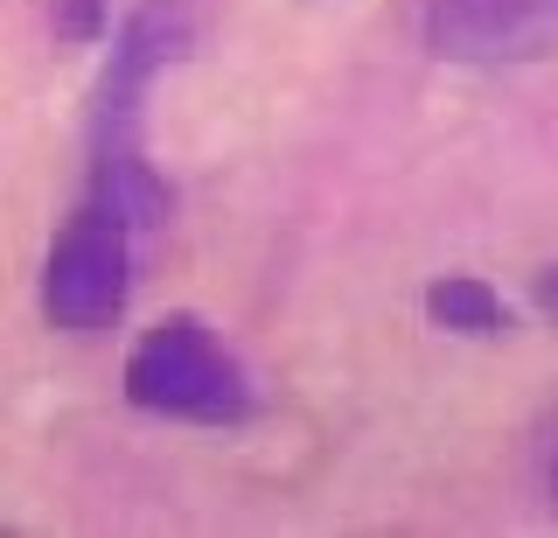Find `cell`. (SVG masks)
Wrapping results in <instances>:
<instances>
[{"mask_svg":"<svg viewBox=\"0 0 558 538\" xmlns=\"http://www.w3.org/2000/svg\"><path fill=\"white\" fill-rule=\"evenodd\" d=\"M126 406L147 420H182V427H244L258 413L252 371L223 343V328H209L196 308L147 322L126 350Z\"/></svg>","mask_w":558,"mask_h":538,"instance_id":"6da1fadb","label":"cell"},{"mask_svg":"<svg viewBox=\"0 0 558 538\" xmlns=\"http://www.w3.org/2000/svg\"><path fill=\"white\" fill-rule=\"evenodd\" d=\"M35 301H43V322L57 336L92 343L105 328H119V315L133 301V224H119L105 203L84 196L49 238Z\"/></svg>","mask_w":558,"mask_h":538,"instance_id":"7a4b0ae2","label":"cell"},{"mask_svg":"<svg viewBox=\"0 0 558 538\" xmlns=\"http://www.w3.org/2000/svg\"><path fill=\"white\" fill-rule=\"evenodd\" d=\"M418 36L440 63L545 57L558 36V0H426Z\"/></svg>","mask_w":558,"mask_h":538,"instance_id":"3957f363","label":"cell"},{"mask_svg":"<svg viewBox=\"0 0 558 538\" xmlns=\"http://www.w3.org/2000/svg\"><path fill=\"white\" fill-rule=\"evenodd\" d=\"M426 322L461 343H496L510 328V301L482 273H440V280H426Z\"/></svg>","mask_w":558,"mask_h":538,"instance_id":"277c9868","label":"cell"},{"mask_svg":"<svg viewBox=\"0 0 558 538\" xmlns=\"http://www.w3.org/2000/svg\"><path fill=\"white\" fill-rule=\"evenodd\" d=\"M49 22H57V36L70 49L112 43V8H105V0H49Z\"/></svg>","mask_w":558,"mask_h":538,"instance_id":"5b68a950","label":"cell"},{"mask_svg":"<svg viewBox=\"0 0 558 538\" xmlns=\"http://www.w3.org/2000/svg\"><path fill=\"white\" fill-rule=\"evenodd\" d=\"M531 308H537V315H545V322L558 328V259L531 273Z\"/></svg>","mask_w":558,"mask_h":538,"instance_id":"8992f818","label":"cell"},{"mask_svg":"<svg viewBox=\"0 0 558 538\" xmlns=\"http://www.w3.org/2000/svg\"><path fill=\"white\" fill-rule=\"evenodd\" d=\"M551 497H558V455H551Z\"/></svg>","mask_w":558,"mask_h":538,"instance_id":"52a82bcc","label":"cell"}]
</instances>
